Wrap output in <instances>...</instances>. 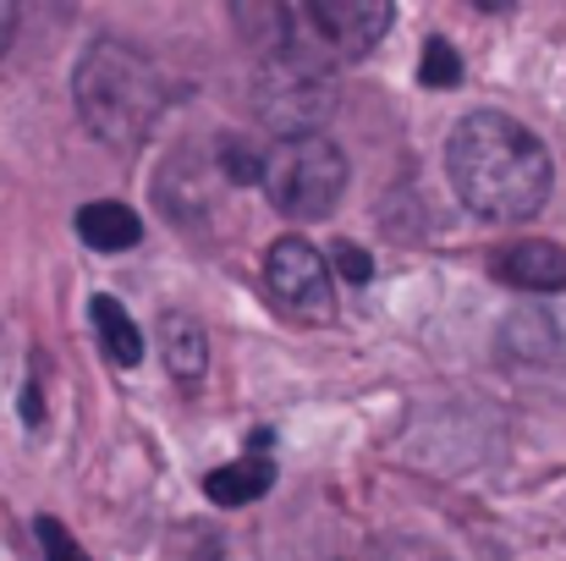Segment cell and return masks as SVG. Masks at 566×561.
<instances>
[{"instance_id": "1", "label": "cell", "mask_w": 566, "mask_h": 561, "mask_svg": "<svg viewBox=\"0 0 566 561\" xmlns=\"http://www.w3.org/2000/svg\"><path fill=\"white\" fill-rule=\"evenodd\" d=\"M446 177L479 220H528L545 209L556 166L539 133L506 111H473L446 138Z\"/></svg>"}, {"instance_id": "2", "label": "cell", "mask_w": 566, "mask_h": 561, "mask_svg": "<svg viewBox=\"0 0 566 561\" xmlns=\"http://www.w3.org/2000/svg\"><path fill=\"white\" fill-rule=\"evenodd\" d=\"M72 100L83 127L111 149H138L166 116V77L133 44L99 39L72 72Z\"/></svg>"}, {"instance_id": "3", "label": "cell", "mask_w": 566, "mask_h": 561, "mask_svg": "<svg viewBox=\"0 0 566 561\" xmlns=\"http://www.w3.org/2000/svg\"><path fill=\"white\" fill-rule=\"evenodd\" d=\"M336 100L342 89L325 50H314L308 39H286L264 50L259 77H253V116L275 133V144L325 133V122L336 116Z\"/></svg>"}, {"instance_id": "4", "label": "cell", "mask_w": 566, "mask_h": 561, "mask_svg": "<svg viewBox=\"0 0 566 561\" xmlns=\"http://www.w3.org/2000/svg\"><path fill=\"white\" fill-rule=\"evenodd\" d=\"M264 193L286 220H325L347 193V155L336 138H286L264 155Z\"/></svg>"}, {"instance_id": "5", "label": "cell", "mask_w": 566, "mask_h": 561, "mask_svg": "<svg viewBox=\"0 0 566 561\" xmlns=\"http://www.w3.org/2000/svg\"><path fill=\"white\" fill-rule=\"evenodd\" d=\"M264 287L270 298L303 320V325H325L336 314V281H331V253H319L308 237H275L264 248Z\"/></svg>"}, {"instance_id": "6", "label": "cell", "mask_w": 566, "mask_h": 561, "mask_svg": "<svg viewBox=\"0 0 566 561\" xmlns=\"http://www.w3.org/2000/svg\"><path fill=\"white\" fill-rule=\"evenodd\" d=\"M292 22L303 28V39L314 50L364 61L390 28V6L385 0H308L303 11H292Z\"/></svg>"}, {"instance_id": "7", "label": "cell", "mask_w": 566, "mask_h": 561, "mask_svg": "<svg viewBox=\"0 0 566 561\" xmlns=\"http://www.w3.org/2000/svg\"><path fill=\"white\" fill-rule=\"evenodd\" d=\"M495 281L517 292H566V248L545 237H523L495 253Z\"/></svg>"}, {"instance_id": "8", "label": "cell", "mask_w": 566, "mask_h": 561, "mask_svg": "<svg viewBox=\"0 0 566 561\" xmlns=\"http://www.w3.org/2000/svg\"><path fill=\"white\" fill-rule=\"evenodd\" d=\"M160 353H166V370H171L177 385H198L203 370H209V336L182 309H166L160 314Z\"/></svg>"}, {"instance_id": "9", "label": "cell", "mask_w": 566, "mask_h": 561, "mask_svg": "<svg viewBox=\"0 0 566 561\" xmlns=\"http://www.w3.org/2000/svg\"><path fill=\"white\" fill-rule=\"evenodd\" d=\"M77 237H83L88 248H99V253H127V248L144 242V220H138L127 204L105 198V204H83V209H77Z\"/></svg>"}, {"instance_id": "10", "label": "cell", "mask_w": 566, "mask_h": 561, "mask_svg": "<svg viewBox=\"0 0 566 561\" xmlns=\"http://www.w3.org/2000/svg\"><path fill=\"white\" fill-rule=\"evenodd\" d=\"M270 485H275L270 451H248V457H237L231 468H214V474L203 479V490H209L214 507H248V501H259Z\"/></svg>"}, {"instance_id": "11", "label": "cell", "mask_w": 566, "mask_h": 561, "mask_svg": "<svg viewBox=\"0 0 566 561\" xmlns=\"http://www.w3.org/2000/svg\"><path fill=\"white\" fill-rule=\"evenodd\" d=\"M88 320H94L99 353H111V364H116V370L144 364V331L133 325V314H127L116 298H94V303H88Z\"/></svg>"}, {"instance_id": "12", "label": "cell", "mask_w": 566, "mask_h": 561, "mask_svg": "<svg viewBox=\"0 0 566 561\" xmlns=\"http://www.w3.org/2000/svg\"><path fill=\"white\" fill-rule=\"evenodd\" d=\"M418 83H423V89H457V83H462V55H457L446 39H429V44H423Z\"/></svg>"}, {"instance_id": "13", "label": "cell", "mask_w": 566, "mask_h": 561, "mask_svg": "<svg viewBox=\"0 0 566 561\" xmlns=\"http://www.w3.org/2000/svg\"><path fill=\"white\" fill-rule=\"evenodd\" d=\"M33 534H39L44 561H88V551L72 540V529H66V523H55V518H39V523H33Z\"/></svg>"}, {"instance_id": "14", "label": "cell", "mask_w": 566, "mask_h": 561, "mask_svg": "<svg viewBox=\"0 0 566 561\" xmlns=\"http://www.w3.org/2000/svg\"><path fill=\"white\" fill-rule=\"evenodd\" d=\"M220 172H226L231 183H264V160H259L248 144H237V138L220 144Z\"/></svg>"}, {"instance_id": "15", "label": "cell", "mask_w": 566, "mask_h": 561, "mask_svg": "<svg viewBox=\"0 0 566 561\" xmlns=\"http://www.w3.org/2000/svg\"><path fill=\"white\" fill-rule=\"evenodd\" d=\"M331 259H336V270H342L347 281H358V287L375 276V259H369L358 242H336V248H331Z\"/></svg>"}, {"instance_id": "16", "label": "cell", "mask_w": 566, "mask_h": 561, "mask_svg": "<svg viewBox=\"0 0 566 561\" xmlns=\"http://www.w3.org/2000/svg\"><path fill=\"white\" fill-rule=\"evenodd\" d=\"M11 33H17V6H11V0H0V55L11 50Z\"/></svg>"}]
</instances>
